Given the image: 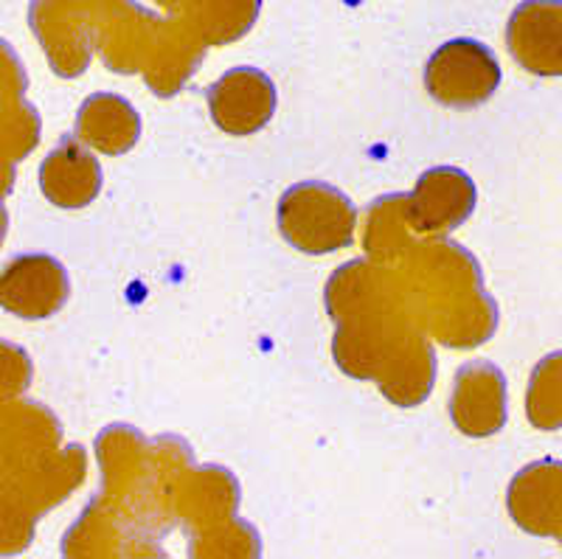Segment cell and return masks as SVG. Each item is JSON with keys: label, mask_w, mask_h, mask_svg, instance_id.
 <instances>
[{"label": "cell", "mask_w": 562, "mask_h": 559, "mask_svg": "<svg viewBox=\"0 0 562 559\" xmlns=\"http://www.w3.org/2000/svg\"><path fill=\"white\" fill-rule=\"evenodd\" d=\"M104 175L77 135H65L40 166V189L59 209H85L99 198Z\"/></svg>", "instance_id": "cell-8"}, {"label": "cell", "mask_w": 562, "mask_h": 559, "mask_svg": "<svg viewBox=\"0 0 562 559\" xmlns=\"http://www.w3.org/2000/svg\"><path fill=\"white\" fill-rule=\"evenodd\" d=\"M155 3H158V7H164V9H175V12H178V9L189 7L192 0H155Z\"/></svg>", "instance_id": "cell-12"}, {"label": "cell", "mask_w": 562, "mask_h": 559, "mask_svg": "<svg viewBox=\"0 0 562 559\" xmlns=\"http://www.w3.org/2000/svg\"><path fill=\"white\" fill-rule=\"evenodd\" d=\"M205 43L223 45L243 37L259 14V0H192L189 7Z\"/></svg>", "instance_id": "cell-10"}, {"label": "cell", "mask_w": 562, "mask_h": 559, "mask_svg": "<svg viewBox=\"0 0 562 559\" xmlns=\"http://www.w3.org/2000/svg\"><path fill=\"white\" fill-rule=\"evenodd\" d=\"M209 99L211 121L228 135H254L262 127H268L276 113V93L273 79L259 68H231L228 74L217 79L205 90Z\"/></svg>", "instance_id": "cell-4"}, {"label": "cell", "mask_w": 562, "mask_h": 559, "mask_svg": "<svg viewBox=\"0 0 562 559\" xmlns=\"http://www.w3.org/2000/svg\"><path fill=\"white\" fill-rule=\"evenodd\" d=\"M140 119L124 96L93 93L77 113V138L104 155H124L138 144Z\"/></svg>", "instance_id": "cell-9"}, {"label": "cell", "mask_w": 562, "mask_h": 559, "mask_svg": "<svg viewBox=\"0 0 562 559\" xmlns=\"http://www.w3.org/2000/svg\"><path fill=\"white\" fill-rule=\"evenodd\" d=\"M501 85V65L490 45L456 37L439 45L425 65V90L434 102L453 110L481 108Z\"/></svg>", "instance_id": "cell-2"}, {"label": "cell", "mask_w": 562, "mask_h": 559, "mask_svg": "<svg viewBox=\"0 0 562 559\" xmlns=\"http://www.w3.org/2000/svg\"><path fill=\"white\" fill-rule=\"evenodd\" d=\"M70 295L68 270L48 254H20L0 276V304L23 321L57 315Z\"/></svg>", "instance_id": "cell-3"}, {"label": "cell", "mask_w": 562, "mask_h": 559, "mask_svg": "<svg viewBox=\"0 0 562 559\" xmlns=\"http://www.w3.org/2000/svg\"><path fill=\"white\" fill-rule=\"evenodd\" d=\"M512 59L535 77H562V0H524L506 23Z\"/></svg>", "instance_id": "cell-5"}, {"label": "cell", "mask_w": 562, "mask_h": 559, "mask_svg": "<svg viewBox=\"0 0 562 559\" xmlns=\"http://www.w3.org/2000/svg\"><path fill=\"white\" fill-rule=\"evenodd\" d=\"M479 203L473 178L459 166H434L422 172L408 198V223L416 231H456Z\"/></svg>", "instance_id": "cell-6"}, {"label": "cell", "mask_w": 562, "mask_h": 559, "mask_svg": "<svg viewBox=\"0 0 562 559\" xmlns=\"http://www.w3.org/2000/svg\"><path fill=\"white\" fill-rule=\"evenodd\" d=\"M546 371L554 388H543L531 382L529 388V420L535 422L540 431H557L562 425V351L546 357L540 366Z\"/></svg>", "instance_id": "cell-11"}, {"label": "cell", "mask_w": 562, "mask_h": 559, "mask_svg": "<svg viewBox=\"0 0 562 559\" xmlns=\"http://www.w3.org/2000/svg\"><path fill=\"white\" fill-rule=\"evenodd\" d=\"M450 416L467 436H492L506 422V380L498 366L486 360L467 362L456 374Z\"/></svg>", "instance_id": "cell-7"}, {"label": "cell", "mask_w": 562, "mask_h": 559, "mask_svg": "<svg viewBox=\"0 0 562 559\" xmlns=\"http://www.w3.org/2000/svg\"><path fill=\"white\" fill-rule=\"evenodd\" d=\"M279 231L290 248L310 256L349 248L358 225V209L349 194L324 180H301L279 200Z\"/></svg>", "instance_id": "cell-1"}]
</instances>
